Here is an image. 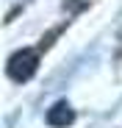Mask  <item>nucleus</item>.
Wrapping results in <instances>:
<instances>
[{"mask_svg": "<svg viewBox=\"0 0 122 128\" xmlns=\"http://www.w3.org/2000/svg\"><path fill=\"white\" fill-rule=\"evenodd\" d=\"M36 67H39V56H36V50H31V48L19 50V53H14V56L8 58V75H11L14 81H28V78L36 72Z\"/></svg>", "mask_w": 122, "mask_h": 128, "instance_id": "1", "label": "nucleus"}, {"mask_svg": "<svg viewBox=\"0 0 122 128\" xmlns=\"http://www.w3.org/2000/svg\"><path fill=\"white\" fill-rule=\"evenodd\" d=\"M72 120H75V112L69 109L67 100H58L53 109H47V125H53V128H67Z\"/></svg>", "mask_w": 122, "mask_h": 128, "instance_id": "2", "label": "nucleus"}]
</instances>
